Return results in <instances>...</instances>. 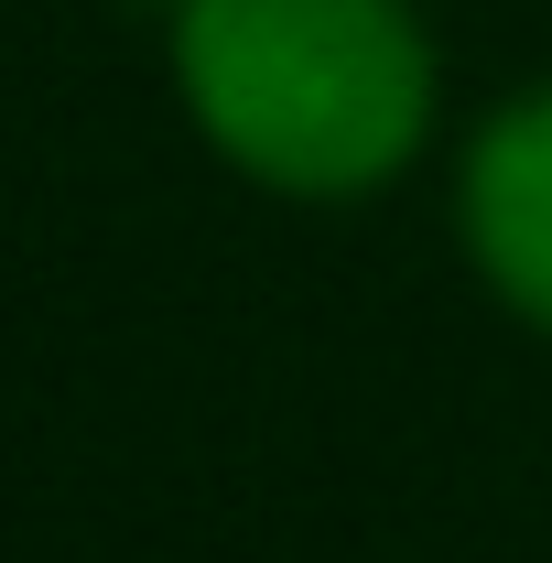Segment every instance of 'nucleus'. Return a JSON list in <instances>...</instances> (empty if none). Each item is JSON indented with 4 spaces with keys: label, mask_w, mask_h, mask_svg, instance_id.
Here are the masks:
<instances>
[{
    "label": "nucleus",
    "mask_w": 552,
    "mask_h": 563,
    "mask_svg": "<svg viewBox=\"0 0 552 563\" xmlns=\"http://www.w3.org/2000/svg\"><path fill=\"white\" fill-rule=\"evenodd\" d=\"M422 33L401 0H185V98L250 174L336 196L422 131Z\"/></svg>",
    "instance_id": "f257e3e1"
},
{
    "label": "nucleus",
    "mask_w": 552,
    "mask_h": 563,
    "mask_svg": "<svg viewBox=\"0 0 552 563\" xmlns=\"http://www.w3.org/2000/svg\"><path fill=\"white\" fill-rule=\"evenodd\" d=\"M466 228H477L487 272L509 282L520 314L552 325V87L520 98L466 163Z\"/></svg>",
    "instance_id": "f03ea898"
}]
</instances>
